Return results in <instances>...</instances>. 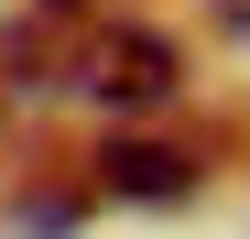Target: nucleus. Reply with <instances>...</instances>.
<instances>
[{"instance_id":"obj_1","label":"nucleus","mask_w":250,"mask_h":239,"mask_svg":"<svg viewBox=\"0 0 250 239\" xmlns=\"http://www.w3.org/2000/svg\"><path fill=\"white\" fill-rule=\"evenodd\" d=\"M174 76H185V55L163 44V33H142V22H98V33H76V55H65V87H87L109 109L174 98Z\"/></svg>"},{"instance_id":"obj_2","label":"nucleus","mask_w":250,"mask_h":239,"mask_svg":"<svg viewBox=\"0 0 250 239\" xmlns=\"http://www.w3.org/2000/svg\"><path fill=\"white\" fill-rule=\"evenodd\" d=\"M98 196L185 207V196H196V152H185V141H109V152H98Z\"/></svg>"},{"instance_id":"obj_3","label":"nucleus","mask_w":250,"mask_h":239,"mask_svg":"<svg viewBox=\"0 0 250 239\" xmlns=\"http://www.w3.org/2000/svg\"><path fill=\"white\" fill-rule=\"evenodd\" d=\"M44 11H55V22H65V11H87V0H44Z\"/></svg>"}]
</instances>
